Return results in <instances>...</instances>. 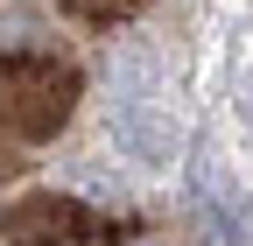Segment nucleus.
Instances as JSON below:
<instances>
[{
	"mask_svg": "<svg viewBox=\"0 0 253 246\" xmlns=\"http://www.w3.org/2000/svg\"><path fill=\"white\" fill-rule=\"evenodd\" d=\"M113 141L134 162H169L176 148H183V127H176L169 113H155V106H134V113H113Z\"/></svg>",
	"mask_w": 253,
	"mask_h": 246,
	"instance_id": "1",
	"label": "nucleus"
},
{
	"mask_svg": "<svg viewBox=\"0 0 253 246\" xmlns=\"http://www.w3.org/2000/svg\"><path fill=\"white\" fill-rule=\"evenodd\" d=\"M148 78H155V64H148L141 49H120L113 56V99H120V113L148 106Z\"/></svg>",
	"mask_w": 253,
	"mask_h": 246,
	"instance_id": "2",
	"label": "nucleus"
},
{
	"mask_svg": "<svg viewBox=\"0 0 253 246\" xmlns=\"http://www.w3.org/2000/svg\"><path fill=\"white\" fill-rule=\"evenodd\" d=\"M78 14H113V7H126V0H71Z\"/></svg>",
	"mask_w": 253,
	"mask_h": 246,
	"instance_id": "3",
	"label": "nucleus"
}]
</instances>
